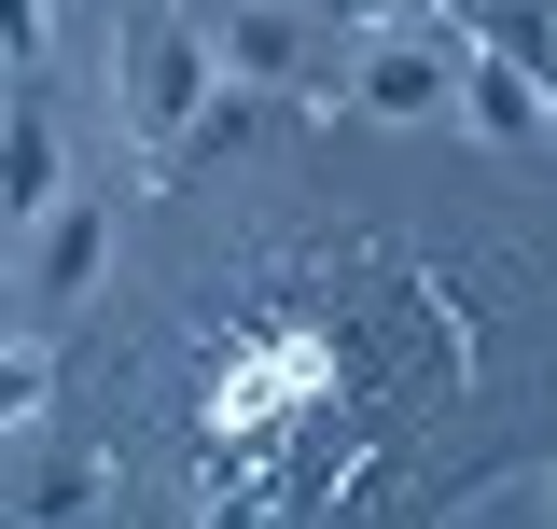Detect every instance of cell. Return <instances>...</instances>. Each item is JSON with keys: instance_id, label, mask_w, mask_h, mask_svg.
Returning <instances> with one entry per match:
<instances>
[{"instance_id": "1", "label": "cell", "mask_w": 557, "mask_h": 529, "mask_svg": "<svg viewBox=\"0 0 557 529\" xmlns=\"http://www.w3.org/2000/svg\"><path fill=\"white\" fill-rule=\"evenodd\" d=\"M209 98H223V84H209V42L182 28V14H139L126 28V126L153 139V168H168V139H196Z\"/></svg>"}, {"instance_id": "2", "label": "cell", "mask_w": 557, "mask_h": 529, "mask_svg": "<svg viewBox=\"0 0 557 529\" xmlns=\"http://www.w3.org/2000/svg\"><path fill=\"white\" fill-rule=\"evenodd\" d=\"M460 112H474L487 139H557L544 112H557V70L544 57H502V42H487L474 70H460Z\"/></svg>"}, {"instance_id": "3", "label": "cell", "mask_w": 557, "mask_h": 529, "mask_svg": "<svg viewBox=\"0 0 557 529\" xmlns=\"http://www.w3.org/2000/svg\"><path fill=\"white\" fill-rule=\"evenodd\" d=\"M57 153H70V139H57V112H42V98H14V112H0V223H42V209L70 196Z\"/></svg>"}, {"instance_id": "4", "label": "cell", "mask_w": 557, "mask_h": 529, "mask_svg": "<svg viewBox=\"0 0 557 529\" xmlns=\"http://www.w3.org/2000/svg\"><path fill=\"white\" fill-rule=\"evenodd\" d=\"M460 98V70H446V42H376L362 57V112H391V126H418V112H446Z\"/></svg>"}, {"instance_id": "5", "label": "cell", "mask_w": 557, "mask_h": 529, "mask_svg": "<svg viewBox=\"0 0 557 529\" xmlns=\"http://www.w3.org/2000/svg\"><path fill=\"white\" fill-rule=\"evenodd\" d=\"M98 251H112V223H98L84 196L42 209V279H57V293H84V279H98Z\"/></svg>"}, {"instance_id": "6", "label": "cell", "mask_w": 557, "mask_h": 529, "mask_svg": "<svg viewBox=\"0 0 557 529\" xmlns=\"http://www.w3.org/2000/svg\"><path fill=\"white\" fill-rule=\"evenodd\" d=\"M98 502H112V460H84V446H70L57 473H28V488H14V516H98Z\"/></svg>"}, {"instance_id": "7", "label": "cell", "mask_w": 557, "mask_h": 529, "mask_svg": "<svg viewBox=\"0 0 557 529\" xmlns=\"http://www.w3.org/2000/svg\"><path fill=\"white\" fill-rule=\"evenodd\" d=\"M42 404H57V362H42V348H14V334H0V432H28V418H42Z\"/></svg>"}, {"instance_id": "8", "label": "cell", "mask_w": 557, "mask_h": 529, "mask_svg": "<svg viewBox=\"0 0 557 529\" xmlns=\"http://www.w3.org/2000/svg\"><path fill=\"white\" fill-rule=\"evenodd\" d=\"M223 57L251 70V84H293V28H278V14H251V28H223Z\"/></svg>"}, {"instance_id": "9", "label": "cell", "mask_w": 557, "mask_h": 529, "mask_svg": "<svg viewBox=\"0 0 557 529\" xmlns=\"http://www.w3.org/2000/svg\"><path fill=\"white\" fill-rule=\"evenodd\" d=\"M0 57H42V0H0Z\"/></svg>"}, {"instance_id": "10", "label": "cell", "mask_w": 557, "mask_h": 529, "mask_svg": "<svg viewBox=\"0 0 557 529\" xmlns=\"http://www.w3.org/2000/svg\"><path fill=\"white\" fill-rule=\"evenodd\" d=\"M348 14H362V28H391V14H418V0H348Z\"/></svg>"}, {"instance_id": "11", "label": "cell", "mask_w": 557, "mask_h": 529, "mask_svg": "<svg viewBox=\"0 0 557 529\" xmlns=\"http://www.w3.org/2000/svg\"><path fill=\"white\" fill-rule=\"evenodd\" d=\"M544 70H557V28H544Z\"/></svg>"}, {"instance_id": "12", "label": "cell", "mask_w": 557, "mask_h": 529, "mask_svg": "<svg viewBox=\"0 0 557 529\" xmlns=\"http://www.w3.org/2000/svg\"><path fill=\"white\" fill-rule=\"evenodd\" d=\"M544 502H557V473H544Z\"/></svg>"}, {"instance_id": "13", "label": "cell", "mask_w": 557, "mask_h": 529, "mask_svg": "<svg viewBox=\"0 0 557 529\" xmlns=\"http://www.w3.org/2000/svg\"><path fill=\"white\" fill-rule=\"evenodd\" d=\"M544 126H557V112H544Z\"/></svg>"}]
</instances>
